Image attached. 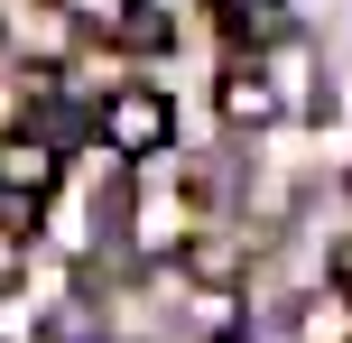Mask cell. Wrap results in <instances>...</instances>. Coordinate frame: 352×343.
<instances>
[{
	"instance_id": "obj_5",
	"label": "cell",
	"mask_w": 352,
	"mask_h": 343,
	"mask_svg": "<svg viewBox=\"0 0 352 343\" xmlns=\"http://www.w3.org/2000/svg\"><path fill=\"white\" fill-rule=\"evenodd\" d=\"M334 288L352 297V241H343V251H334Z\"/></svg>"
},
{
	"instance_id": "obj_3",
	"label": "cell",
	"mask_w": 352,
	"mask_h": 343,
	"mask_svg": "<svg viewBox=\"0 0 352 343\" xmlns=\"http://www.w3.org/2000/svg\"><path fill=\"white\" fill-rule=\"evenodd\" d=\"M223 111H232V121H269V111H278V93H269V74L260 65H241V74H232V84H223Z\"/></svg>"
},
{
	"instance_id": "obj_1",
	"label": "cell",
	"mask_w": 352,
	"mask_h": 343,
	"mask_svg": "<svg viewBox=\"0 0 352 343\" xmlns=\"http://www.w3.org/2000/svg\"><path fill=\"white\" fill-rule=\"evenodd\" d=\"M56 195V148L10 130L0 140V232H37V204Z\"/></svg>"
},
{
	"instance_id": "obj_2",
	"label": "cell",
	"mask_w": 352,
	"mask_h": 343,
	"mask_svg": "<svg viewBox=\"0 0 352 343\" xmlns=\"http://www.w3.org/2000/svg\"><path fill=\"white\" fill-rule=\"evenodd\" d=\"M102 140L121 148V158H158V148L176 140V111H167V93H148V84L111 93V102H102Z\"/></svg>"
},
{
	"instance_id": "obj_4",
	"label": "cell",
	"mask_w": 352,
	"mask_h": 343,
	"mask_svg": "<svg viewBox=\"0 0 352 343\" xmlns=\"http://www.w3.org/2000/svg\"><path fill=\"white\" fill-rule=\"evenodd\" d=\"M278 19H287V0H223V28L232 37H269Z\"/></svg>"
}]
</instances>
